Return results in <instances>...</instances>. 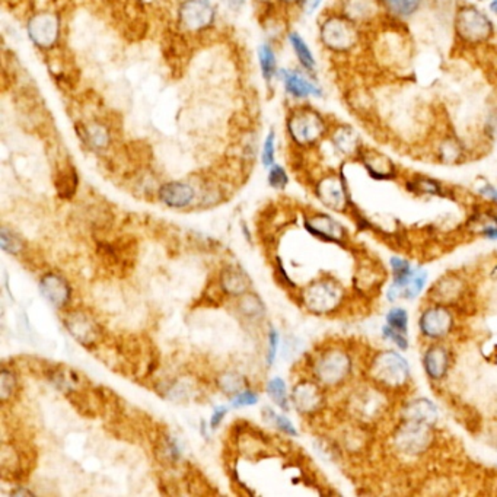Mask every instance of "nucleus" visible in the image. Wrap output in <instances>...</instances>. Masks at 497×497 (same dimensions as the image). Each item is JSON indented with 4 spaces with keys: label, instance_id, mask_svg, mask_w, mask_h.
I'll return each mask as SVG.
<instances>
[{
    "label": "nucleus",
    "instance_id": "5",
    "mask_svg": "<svg viewBox=\"0 0 497 497\" xmlns=\"http://www.w3.org/2000/svg\"><path fill=\"white\" fill-rule=\"evenodd\" d=\"M429 424L405 420V423L397 432L394 442L397 449L404 455H419L427 449L432 434Z\"/></svg>",
    "mask_w": 497,
    "mask_h": 497
},
{
    "label": "nucleus",
    "instance_id": "28",
    "mask_svg": "<svg viewBox=\"0 0 497 497\" xmlns=\"http://www.w3.org/2000/svg\"><path fill=\"white\" fill-rule=\"evenodd\" d=\"M267 392L280 408H283V410H289V398H287L286 384L282 378L272 379L267 385Z\"/></svg>",
    "mask_w": 497,
    "mask_h": 497
},
{
    "label": "nucleus",
    "instance_id": "25",
    "mask_svg": "<svg viewBox=\"0 0 497 497\" xmlns=\"http://www.w3.org/2000/svg\"><path fill=\"white\" fill-rule=\"evenodd\" d=\"M289 41L292 44V47H294L298 58H299V62L302 63L304 68L306 69H312L315 66V60H314V55L309 50V47L306 46V43L301 38L299 34L296 33H292L289 36Z\"/></svg>",
    "mask_w": 497,
    "mask_h": 497
},
{
    "label": "nucleus",
    "instance_id": "35",
    "mask_svg": "<svg viewBox=\"0 0 497 497\" xmlns=\"http://www.w3.org/2000/svg\"><path fill=\"white\" fill-rule=\"evenodd\" d=\"M334 143L337 144V148L340 151L348 154L356 148V134L348 129H341V130L336 132Z\"/></svg>",
    "mask_w": 497,
    "mask_h": 497
},
{
    "label": "nucleus",
    "instance_id": "6",
    "mask_svg": "<svg viewBox=\"0 0 497 497\" xmlns=\"http://www.w3.org/2000/svg\"><path fill=\"white\" fill-rule=\"evenodd\" d=\"M28 36L38 48H53L60 36V19L53 12H40L28 21Z\"/></svg>",
    "mask_w": 497,
    "mask_h": 497
},
{
    "label": "nucleus",
    "instance_id": "43",
    "mask_svg": "<svg viewBox=\"0 0 497 497\" xmlns=\"http://www.w3.org/2000/svg\"><path fill=\"white\" fill-rule=\"evenodd\" d=\"M226 413H228V408H226V407H218V408H216V410H215L213 415H212V417H210V426H212V429H218V426H219V424L222 423V420L225 419Z\"/></svg>",
    "mask_w": 497,
    "mask_h": 497
},
{
    "label": "nucleus",
    "instance_id": "29",
    "mask_svg": "<svg viewBox=\"0 0 497 497\" xmlns=\"http://www.w3.org/2000/svg\"><path fill=\"white\" fill-rule=\"evenodd\" d=\"M86 139L92 144V148L102 149L109 141L108 130L101 124H91L86 127Z\"/></svg>",
    "mask_w": 497,
    "mask_h": 497
},
{
    "label": "nucleus",
    "instance_id": "26",
    "mask_svg": "<svg viewBox=\"0 0 497 497\" xmlns=\"http://www.w3.org/2000/svg\"><path fill=\"white\" fill-rule=\"evenodd\" d=\"M258 55H260V66L262 70V76L266 78V80H272V78L276 75V55L272 47L267 44L261 46L258 50Z\"/></svg>",
    "mask_w": 497,
    "mask_h": 497
},
{
    "label": "nucleus",
    "instance_id": "46",
    "mask_svg": "<svg viewBox=\"0 0 497 497\" xmlns=\"http://www.w3.org/2000/svg\"><path fill=\"white\" fill-rule=\"evenodd\" d=\"M302 2H304V5H305V9L311 14L312 11H315V9L319 6L321 0H302Z\"/></svg>",
    "mask_w": 497,
    "mask_h": 497
},
{
    "label": "nucleus",
    "instance_id": "14",
    "mask_svg": "<svg viewBox=\"0 0 497 497\" xmlns=\"http://www.w3.org/2000/svg\"><path fill=\"white\" fill-rule=\"evenodd\" d=\"M159 198L168 208L184 209L194 201L196 191L188 183L171 181L159 188Z\"/></svg>",
    "mask_w": 497,
    "mask_h": 497
},
{
    "label": "nucleus",
    "instance_id": "36",
    "mask_svg": "<svg viewBox=\"0 0 497 497\" xmlns=\"http://www.w3.org/2000/svg\"><path fill=\"white\" fill-rule=\"evenodd\" d=\"M15 390H16L15 375L11 370L4 369L2 376H0V397H2V401L6 402L12 397Z\"/></svg>",
    "mask_w": 497,
    "mask_h": 497
},
{
    "label": "nucleus",
    "instance_id": "22",
    "mask_svg": "<svg viewBox=\"0 0 497 497\" xmlns=\"http://www.w3.org/2000/svg\"><path fill=\"white\" fill-rule=\"evenodd\" d=\"M284 86H286L287 92L296 98H305L308 95H319L321 94V91L314 83H311L304 76H301L295 72L284 73Z\"/></svg>",
    "mask_w": 497,
    "mask_h": 497
},
{
    "label": "nucleus",
    "instance_id": "19",
    "mask_svg": "<svg viewBox=\"0 0 497 497\" xmlns=\"http://www.w3.org/2000/svg\"><path fill=\"white\" fill-rule=\"evenodd\" d=\"M402 416L405 417V420L433 426L437 422V408L433 405L432 401L426 398H419L408 402L404 407Z\"/></svg>",
    "mask_w": 497,
    "mask_h": 497
},
{
    "label": "nucleus",
    "instance_id": "15",
    "mask_svg": "<svg viewBox=\"0 0 497 497\" xmlns=\"http://www.w3.org/2000/svg\"><path fill=\"white\" fill-rule=\"evenodd\" d=\"M292 401H294L299 413L311 415L323 404V392H321L318 384L312 381H302L292 392Z\"/></svg>",
    "mask_w": 497,
    "mask_h": 497
},
{
    "label": "nucleus",
    "instance_id": "42",
    "mask_svg": "<svg viewBox=\"0 0 497 497\" xmlns=\"http://www.w3.org/2000/svg\"><path fill=\"white\" fill-rule=\"evenodd\" d=\"M279 341H280L279 333L274 328H272L270 333H269V353H267V363L269 365H273V362L276 359Z\"/></svg>",
    "mask_w": 497,
    "mask_h": 497
},
{
    "label": "nucleus",
    "instance_id": "48",
    "mask_svg": "<svg viewBox=\"0 0 497 497\" xmlns=\"http://www.w3.org/2000/svg\"><path fill=\"white\" fill-rule=\"evenodd\" d=\"M491 11L494 14H497V0H493V2H491Z\"/></svg>",
    "mask_w": 497,
    "mask_h": 497
},
{
    "label": "nucleus",
    "instance_id": "31",
    "mask_svg": "<svg viewBox=\"0 0 497 497\" xmlns=\"http://www.w3.org/2000/svg\"><path fill=\"white\" fill-rule=\"evenodd\" d=\"M387 326L391 328L401 331L404 334L408 333V314L402 308H392L387 314Z\"/></svg>",
    "mask_w": 497,
    "mask_h": 497
},
{
    "label": "nucleus",
    "instance_id": "27",
    "mask_svg": "<svg viewBox=\"0 0 497 497\" xmlns=\"http://www.w3.org/2000/svg\"><path fill=\"white\" fill-rule=\"evenodd\" d=\"M238 308L248 318H260L266 312L264 304H262L261 299L255 295H244L240 299Z\"/></svg>",
    "mask_w": 497,
    "mask_h": 497
},
{
    "label": "nucleus",
    "instance_id": "4",
    "mask_svg": "<svg viewBox=\"0 0 497 497\" xmlns=\"http://www.w3.org/2000/svg\"><path fill=\"white\" fill-rule=\"evenodd\" d=\"M289 133L296 143L311 144L323 136L326 124L323 117L311 108H299L292 112L287 122Z\"/></svg>",
    "mask_w": 497,
    "mask_h": 497
},
{
    "label": "nucleus",
    "instance_id": "1",
    "mask_svg": "<svg viewBox=\"0 0 497 497\" xmlns=\"http://www.w3.org/2000/svg\"><path fill=\"white\" fill-rule=\"evenodd\" d=\"M368 373L381 390L398 391L410 381V366L394 350L379 352L370 362Z\"/></svg>",
    "mask_w": 497,
    "mask_h": 497
},
{
    "label": "nucleus",
    "instance_id": "44",
    "mask_svg": "<svg viewBox=\"0 0 497 497\" xmlns=\"http://www.w3.org/2000/svg\"><path fill=\"white\" fill-rule=\"evenodd\" d=\"M483 235L491 241H497V225L496 226H486L483 229Z\"/></svg>",
    "mask_w": 497,
    "mask_h": 497
},
{
    "label": "nucleus",
    "instance_id": "16",
    "mask_svg": "<svg viewBox=\"0 0 497 497\" xmlns=\"http://www.w3.org/2000/svg\"><path fill=\"white\" fill-rule=\"evenodd\" d=\"M449 350L442 344H432L423 356V368L432 381H441L449 370Z\"/></svg>",
    "mask_w": 497,
    "mask_h": 497
},
{
    "label": "nucleus",
    "instance_id": "37",
    "mask_svg": "<svg viewBox=\"0 0 497 497\" xmlns=\"http://www.w3.org/2000/svg\"><path fill=\"white\" fill-rule=\"evenodd\" d=\"M289 183V178H287V173L286 171L280 166V165H273L270 166V171H269V184L273 187V188H277V190H282L287 186Z\"/></svg>",
    "mask_w": 497,
    "mask_h": 497
},
{
    "label": "nucleus",
    "instance_id": "12",
    "mask_svg": "<svg viewBox=\"0 0 497 497\" xmlns=\"http://www.w3.org/2000/svg\"><path fill=\"white\" fill-rule=\"evenodd\" d=\"M40 292L41 295L55 308L62 309L65 308L72 296V290L66 279L62 276L50 273L46 274L40 282Z\"/></svg>",
    "mask_w": 497,
    "mask_h": 497
},
{
    "label": "nucleus",
    "instance_id": "18",
    "mask_svg": "<svg viewBox=\"0 0 497 497\" xmlns=\"http://www.w3.org/2000/svg\"><path fill=\"white\" fill-rule=\"evenodd\" d=\"M383 391H366L362 390L358 395H355V401L352 402V407L355 408V412L358 417L362 420H370L376 417L378 413H381L383 410Z\"/></svg>",
    "mask_w": 497,
    "mask_h": 497
},
{
    "label": "nucleus",
    "instance_id": "47",
    "mask_svg": "<svg viewBox=\"0 0 497 497\" xmlns=\"http://www.w3.org/2000/svg\"><path fill=\"white\" fill-rule=\"evenodd\" d=\"M12 494H14V496H22V494H33V493H31V491H28V490H22V488H21V490L12 491Z\"/></svg>",
    "mask_w": 497,
    "mask_h": 497
},
{
    "label": "nucleus",
    "instance_id": "7",
    "mask_svg": "<svg viewBox=\"0 0 497 497\" xmlns=\"http://www.w3.org/2000/svg\"><path fill=\"white\" fill-rule=\"evenodd\" d=\"M321 40L330 50L346 51L356 44V31L346 19L333 16L321 26Z\"/></svg>",
    "mask_w": 497,
    "mask_h": 497
},
{
    "label": "nucleus",
    "instance_id": "51",
    "mask_svg": "<svg viewBox=\"0 0 497 497\" xmlns=\"http://www.w3.org/2000/svg\"><path fill=\"white\" fill-rule=\"evenodd\" d=\"M258 2H262V4H266V2H269V0H258Z\"/></svg>",
    "mask_w": 497,
    "mask_h": 497
},
{
    "label": "nucleus",
    "instance_id": "21",
    "mask_svg": "<svg viewBox=\"0 0 497 497\" xmlns=\"http://www.w3.org/2000/svg\"><path fill=\"white\" fill-rule=\"evenodd\" d=\"M220 283L226 294L232 296H240L247 292L250 286V279L242 269L230 266L222 272Z\"/></svg>",
    "mask_w": 497,
    "mask_h": 497
},
{
    "label": "nucleus",
    "instance_id": "33",
    "mask_svg": "<svg viewBox=\"0 0 497 497\" xmlns=\"http://www.w3.org/2000/svg\"><path fill=\"white\" fill-rule=\"evenodd\" d=\"M219 385L220 388L225 391V394H233L237 395L241 392L242 387H244V379L238 375V373H232V372H226L220 376L219 379Z\"/></svg>",
    "mask_w": 497,
    "mask_h": 497
},
{
    "label": "nucleus",
    "instance_id": "38",
    "mask_svg": "<svg viewBox=\"0 0 497 497\" xmlns=\"http://www.w3.org/2000/svg\"><path fill=\"white\" fill-rule=\"evenodd\" d=\"M269 412H270V419L276 424V427H279L282 432H284L289 436H298V432H296L295 426L292 424V422L286 416L274 413L272 408H269Z\"/></svg>",
    "mask_w": 497,
    "mask_h": 497
},
{
    "label": "nucleus",
    "instance_id": "2",
    "mask_svg": "<svg viewBox=\"0 0 497 497\" xmlns=\"http://www.w3.org/2000/svg\"><path fill=\"white\" fill-rule=\"evenodd\" d=\"M312 370L316 383L326 387H337L352 372V358L341 347H328L315 358Z\"/></svg>",
    "mask_w": 497,
    "mask_h": 497
},
{
    "label": "nucleus",
    "instance_id": "13",
    "mask_svg": "<svg viewBox=\"0 0 497 497\" xmlns=\"http://www.w3.org/2000/svg\"><path fill=\"white\" fill-rule=\"evenodd\" d=\"M305 228L314 237L327 242L340 244L344 240L343 226L327 215H314L308 218L305 220Z\"/></svg>",
    "mask_w": 497,
    "mask_h": 497
},
{
    "label": "nucleus",
    "instance_id": "17",
    "mask_svg": "<svg viewBox=\"0 0 497 497\" xmlns=\"http://www.w3.org/2000/svg\"><path fill=\"white\" fill-rule=\"evenodd\" d=\"M319 200L323 201L327 208L333 210H343L346 206V194L341 181L337 177H327L323 181H319L316 188Z\"/></svg>",
    "mask_w": 497,
    "mask_h": 497
},
{
    "label": "nucleus",
    "instance_id": "8",
    "mask_svg": "<svg viewBox=\"0 0 497 497\" xmlns=\"http://www.w3.org/2000/svg\"><path fill=\"white\" fill-rule=\"evenodd\" d=\"M456 29L462 40L480 43L490 37L493 28L491 22L476 8H464L456 18Z\"/></svg>",
    "mask_w": 497,
    "mask_h": 497
},
{
    "label": "nucleus",
    "instance_id": "20",
    "mask_svg": "<svg viewBox=\"0 0 497 497\" xmlns=\"http://www.w3.org/2000/svg\"><path fill=\"white\" fill-rule=\"evenodd\" d=\"M462 290L464 287L459 279L454 276H447L433 286L432 294H434L436 302L445 305V304H454L459 301L458 298L462 295Z\"/></svg>",
    "mask_w": 497,
    "mask_h": 497
},
{
    "label": "nucleus",
    "instance_id": "30",
    "mask_svg": "<svg viewBox=\"0 0 497 497\" xmlns=\"http://www.w3.org/2000/svg\"><path fill=\"white\" fill-rule=\"evenodd\" d=\"M388 11L398 16L412 15L420 5V0H384Z\"/></svg>",
    "mask_w": 497,
    "mask_h": 497
},
{
    "label": "nucleus",
    "instance_id": "3",
    "mask_svg": "<svg viewBox=\"0 0 497 497\" xmlns=\"http://www.w3.org/2000/svg\"><path fill=\"white\" fill-rule=\"evenodd\" d=\"M344 298L343 286L331 279L323 277L312 282L304 290V304L314 314H330L336 311Z\"/></svg>",
    "mask_w": 497,
    "mask_h": 497
},
{
    "label": "nucleus",
    "instance_id": "34",
    "mask_svg": "<svg viewBox=\"0 0 497 497\" xmlns=\"http://www.w3.org/2000/svg\"><path fill=\"white\" fill-rule=\"evenodd\" d=\"M78 186V178L76 173L72 169H66L58 173V183H57V190L62 196H72L76 190Z\"/></svg>",
    "mask_w": 497,
    "mask_h": 497
},
{
    "label": "nucleus",
    "instance_id": "10",
    "mask_svg": "<svg viewBox=\"0 0 497 497\" xmlns=\"http://www.w3.org/2000/svg\"><path fill=\"white\" fill-rule=\"evenodd\" d=\"M419 327L424 337L430 340H441L451 333L454 327V318L447 306L441 304L433 305L423 311Z\"/></svg>",
    "mask_w": 497,
    "mask_h": 497
},
{
    "label": "nucleus",
    "instance_id": "32",
    "mask_svg": "<svg viewBox=\"0 0 497 497\" xmlns=\"http://www.w3.org/2000/svg\"><path fill=\"white\" fill-rule=\"evenodd\" d=\"M0 245L4 251L11 254H19L23 250L22 240L8 228H2V232H0Z\"/></svg>",
    "mask_w": 497,
    "mask_h": 497
},
{
    "label": "nucleus",
    "instance_id": "45",
    "mask_svg": "<svg viewBox=\"0 0 497 497\" xmlns=\"http://www.w3.org/2000/svg\"><path fill=\"white\" fill-rule=\"evenodd\" d=\"M481 194H484L486 197H488V198H491L493 201L497 203V190H496L494 187H491V186H484V187L481 188Z\"/></svg>",
    "mask_w": 497,
    "mask_h": 497
},
{
    "label": "nucleus",
    "instance_id": "9",
    "mask_svg": "<svg viewBox=\"0 0 497 497\" xmlns=\"http://www.w3.org/2000/svg\"><path fill=\"white\" fill-rule=\"evenodd\" d=\"M180 25L190 33L209 28L215 21V9L208 0H186L178 11Z\"/></svg>",
    "mask_w": 497,
    "mask_h": 497
},
{
    "label": "nucleus",
    "instance_id": "24",
    "mask_svg": "<svg viewBox=\"0 0 497 497\" xmlns=\"http://www.w3.org/2000/svg\"><path fill=\"white\" fill-rule=\"evenodd\" d=\"M378 0H347L346 14L353 19H366L373 15L378 5Z\"/></svg>",
    "mask_w": 497,
    "mask_h": 497
},
{
    "label": "nucleus",
    "instance_id": "11",
    "mask_svg": "<svg viewBox=\"0 0 497 497\" xmlns=\"http://www.w3.org/2000/svg\"><path fill=\"white\" fill-rule=\"evenodd\" d=\"M65 324L70 334L83 346L90 347L91 344L97 343L100 337V326L97 324V321L87 315L86 312L76 311L68 315L65 319Z\"/></svg>",
    "mask_w": 497,
    "mask_h": 497
},
{
    "label": "nucleus",
    "instance_id": "40",
    "mask_svg": "<svg viewBox=\"0 0 497 497\" xmlns=\"http://www.w3.org/2000/svg\"><path fill=\"white\" fill-rule=\"evenodd\" d=\"M262 164L266 168L274 165V133L270 132V134L266 137L264 148H262Z\"/></svg>",
    "mask_w": 497,
    "mask_h": 497
},
{
    "label": "nucleus",
    "instance_id": "23",
    "mask_svg": "<svg viewBox=\"0 0 497 497\" xmlns=\"http://www.w3.org/2000/svg\"><path fill=\"white\" fill-rule=\"evenodd\" d=\"M427 282V273L424 270H413V273L408 276L402 286V298L407 301H412L417 298Z\"/></svg>",
    "mask_w": 497,
    "mask_h": 497
},
{
    "label": "nucleus",
    "instance_id": "49",
    "mask_svg": "<svg viewBox=\"0 0 497 497\" xmlns=\"http://www.w3.org/2000/svg\"><path fill=\"white\" fill-rule=\"evenodd\" d=\"M282 2H284V4H298V2H302V0H282Z\"/></svg>",
    "mask_w": 497,
    "mask_h": 497
},
{
    "label": "nucleus",
    "instance_id": "39",
    "mask_svg": "<svg viewBox=\"0 0 497 497\" xmlns=\"http://www.w3.org/2000/svg\"><path fill=\"white\" fill-rule=\"evenodd\" d=\"M383 333H384V337L387 340H390L392 344H395L398 348L401 350H407L408 348V340H407V334L401 333V331H397L394 328H391L390 326H385L383 328Z\"/></svg>",
    "mask_w": 497,
    "mask_h": 497
},
{
    "label": "nucleus",
    "instance_id": "50",
    "mask_svg": "<svg viewBox=\"0 0 497 497\" xmlns=\"http://www.w3.org/2000/svg\"><path fill=\"white\" fill-rule=\"evenodd\" d=\"M493 220H494V223L497 225V213H494V215H493Z\"/></svg>",
    "mask_w": 497,
    "mask_h": 497
},
{
    "label": "nucleus",
    "instance_id": "41",
    "mask_svg": "<svg viewBox=\"0 0 497 497\" xmlns=\"http://www.w3.org/2000/svg\"><path fill=\"white\" fill-rule=\"evenodd\" d=\"M258 402V395L252 391H241L232 400V405L241 408V407H251Z\"/></svg>",
    "mask_w": 497,
    "mask_h": 497
}]
</instances>
